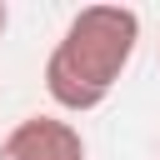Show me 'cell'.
Here are the masks:
<instances>
[{
	"instance_id": "obj_1",
	"label": "cell",
	"mask_w": 160,
	"mask_h": 160,
	"mask_svg": "<svg viewBox=\"0 0 160 160\" xmlns=\"http://www.w3.org/2000/svg\"><path fill=\"white\" fill-rule=\"evenodd\" d=\"M140 50V15L130 5H80L45 55V95L65 115L100 110Z\"/></svg>"
},
{
	"instance_id": "obj_2",
	"label": "cell",
	"mask_w": 160,
	"mask_h": 160,
	"mask_svg": "<svg viewBox=\"0 0 160 160\" xmlns=\"http://www.w3.org/2000/svg\"><path fill=\"white\" fill-rule=\"evenodd\" d=\"M0 160H85V135L60 115H25L0 140Z\"/></svg>"
},
{
	"instance_id": "obj_3",
	"label": "cell",
	"mask_w": 160,
	"mask_h": 160,
	"mask_svg": "<svg viewBox=\"0 0 160 160\" xmlns=\"http://www.w3.org/2000/svg\"><path fill=\"white\" fill-rule=\"evenodd\" d=\"M5 25H10V10H5V5H0V35H5Z\"/></svg>"
}]
</instances>
